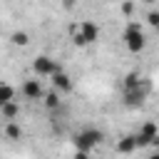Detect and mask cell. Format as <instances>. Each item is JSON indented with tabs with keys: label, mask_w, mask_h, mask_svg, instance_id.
Masks as SVG:
<instances>
[{
	"label": "cell",
	"mask_w": 159,
	"mask_h": 159,
	"mask_svg": "<svg viewBox=\"0 0 159 159\" xmlns=\"http://www.w3.org/2000/svg\"><path fill=\"white\" fill-rule=\"evenodd\" d=\"M2 134H5V139H10V142H17V139H22V127L17 124V122H5V127H2Z\"/></svg>",
	"instance_id": "obj_10"
},
{
	"label": "cell",
	"mask_w": 159,
	"mask_h": 159,
	"mask_svg": "<svg viewBox=\"0 0 159 159\" xmlns=\"http://www.w3.org/2000/svg\"><path fill=\"white\" fill-rule=\"evenodd\" d=\"M149 92H152V82L144 77L139 84H134V87H127V89H122V102H124V107H129V109H139L144 102H147V97H149Z\"/></svg>",
	"instance_id": "obj_4"
},
{
	"label": "cell",
	"mask_w": 159,
	"mask_h": 159,
	"mask_svg": "<svg viewBox=\"0 0 159 159\" xmlns=\"http://www.w3.org/2000/svg\"><path fill=\"white\" fill-rule=\"evenodd\" d=\"M10 45H15V47H27V45H30V32L15 30V32L10 35Z\"/></svg>",
	"instance_id": "obj_13"
},
{
	"label": "cell",
	"mask_w": 159,
	"mask_h": 159,
	"mask_svg": "<svg viewBox=\"0 0 159 159\" xmlns=\"http://www.w3.org/2000/svg\"><path fill=\"white\" fill-rule=\"evenodd\" d=\"M57 70H62V65L57 62V60H52L50 55H37L35 60H32V72H35V77H52Z\"/></svg>",
	"instance_id": "obj_6"
},
{
	"label": "cell",
	"mask_w": 159,
	"mask_h": 159,
	"mask_svg": "<svg viewBox=\"0 0 159 159\" xmlns=\"http://www.w3.org/2000/svg\"><path fill=\"white\" fill-rule=\"evenodd\" d=\"M122 42H124V47H127L129 52L139 55V52L147 47V35H144V27H142V22H137V20H129V22L124 25V30H122Z\"/></svg>",
	"instance_id": "obj_1"
},
{
	"label": "cell",
	"mask_w": 159,
	"mask_h": 159,
	"mask_svg": "<svg viewBox=\"0 0 159 159\" xmlns=\"http://www.w3.org/2000/svg\"><path fill=\"white\" fill-rule=\"evenodd\" d=\"M17 97V89L10 82H0V107H5L7 102H12Z\"/></svg>",
	"instance_id": "obj_12"
},
{
	"label": "cell",
	"mask_w": 159,
	"mask_h": 159,
	"mask_svg": "<svg viewBox=\"0 0 159 159\" xmlns=\"http://www.w3.org/2000/svg\"><path fill=\"white\" fill-rule=\"evenodd\" d=\"M119 10H122V15H127V17H129V15L134 12V2H132V0H124V2L119 5Z\"/></svg>",
	"instance_id": "obj_17"
},
{
	"label": "cell",
	"mask_w": 159,
	"mask_h": 159,
	"mask_svg": "<svg viewBox=\"0 0 159 159\" xmlns=\"http://www.w3.org/2000/svg\"><path fill=\"white\" fill-rule=\"evenodd\" d=\"M147 22H149L154 30H159V10H149V12H147Z\"/></svg>",
	"instance_id": "obj_16"
},
{
	"label": "cell",
	"mask_w": 159,
	"mask_h": 159,
	"mask_svg": "<svg viewBox=\"0 0 159 159\" xmlns=\"http://www.w3.org/2000/svg\"><path fill=\"white\" fill-rule=\"evenodd\" d=\"M42 102H45L47 109H60V102H62V99H60V92H57V89H50V92L42 94Z\"/></svg>",
	"instance_id": "obj_14"
},
{
	"label": "cell",
	"mask_w": 159,
	"mask_h": 159,
	"mask_svg": "<svg viewBox=\"0 0 159 159\" xmlns=\"http://www.w3.org/2000/svg\"><path fill=\"white\" fill-rule=\"evenodd\" d=\"M60 2H62L65 7H72V5H75V0H60Z\"/></svg>",
	"instance_id": "obj_19"
},
{
	"label": "cell",
	"mask_w": 159,
	"mask_h": 159,
	"mask_svg": "<svg viewBox=\"0 0 159 159\" xmlns=\"http://www.w3.org/2000/svg\"><path fill=\"white\" fill-rule=\"evenodd\" d=\"M75 159H89V152H77L75 149Z\"/></svg>",
	"instance_id": "obj_18"
},
{
	"label": "cell",
	"mask_w": 159,
	"mask_h": 159,
	"mask_svg": "<svg viewBox=\"0 0 159 159\" xmlns=\"http://www.w3.org/2000/svg\"><path fill=\"white\" fill-rule=\"evenodd\" d=\"M147 159H159V152H154V154H149Z\"/></svg>",
	"instance_id": "obj_20"
},
{
	"label": "cell",
	"mask_w": 159,
	"mask_h": 159,
	"mask_svg": "<svg viewBox=\"0 0 159 159\" xmlns=\"http://www.w3.org/2000/svg\"><path fill=\"white\" fill-rule=\"evenodd\" d=\"M157 134H159V124H157V122H152V119L142 122V124H139V129L134 132V142H137V149L152 147V142L157 139Z\"/></svg>",
	"instance_id": "obj_5"
},
{
	"label": "cell",
	"mask_w": 159,
	"mask_h": 159,
	"mask_svg": "<svg viewBox=\"0 0 159 159\" xmlns=\"http://www.w3.org/2000/svg\"><path fill=\"white\" fill-rule=\"evenodd\" d=\"M117 154H132L137 149V142H134V134H124L119 142H117Z\"/></svg>",
	"instance_id": "obj_11"
},
{
	"label": "cell",
	"mask_w": 159,
	"mask_h": 159,
	"mask_svg": "<svg viewBox=\"0 0 159 159\" xmlns=\"http://www.w3.org/2000/svg\"><path fill=\"white\" fill-rule=\"evenodd\" d=\"M50 80H52V89H57L60 94H67V92L72 89V77H70L65 70H57Z\"/></svg>",
	"instance_id": "obj_8"
},
{
	"label": "cell",
	"mask_w": 159,
	"mask_h": 159,
	"mask_svg": "<svg viewBox=\"0 0 159 159\" xmlns=\"http://www.w3.org/2000/svg\"><path fill=\"white\" fill-rule=\"evenodd\" d=\"M99 32L102 30H99V25L94 20H82V22L72 25V42L77 47H89V45H94L99 40Z\"/></svg>",
	"instance_id": "obj_2"
},
{
	"label": "cell",
	"mask_w": 159,
	"mask_h": 159,
	"mask_svg": "<svg viewBox=\"0 0 159 159\" xmlns=\"http://www.w3.org/2000/svg\"><path fill=\"white\" fill-rule=\"evenodd\" d=\"M0 117H2L5 122H15V119L20 117V104H17V99H12V102H7L5 107H0Z\"/></svg>",
	"instance_id": "obj_9"
},
{
	"label": "cell",
	"mask_w": 159,
	"mask_h": 159,
	"mask_svg": "<svg viewBox=\"0 0 159 159\" xmlns=\"http://www.w3.org/2000/svg\"><path fill=\"white\" fill-rule=\"evenodd\" d=\"M102 139H104L102 129H97V127H82L80 132H75L72 144H75L77 152H89V154H92V152L102 144Z\"/></svg>",
	"instance_id": "obj_3"
},
{
	"label": "cell",
	"mask_w": 159,
	"mask_h": 159,
	"mask_svg": "<svg viewBox=\"0 0 159 159\" xmlns=\"http://www.w3.org/2000/svg\"><path fill=\"white\" fill-rule=\"evenodd\" d=\"M20 94H22V99H30V102L42 99V94H45L42 80H40V77H27V80H22V84H20Z\"/></svg>",
	"instance_id": "obj_7"
},
{
	"label": "cell",
	"mask_w": 159,
	"mask_h": 159,
	"mask_svg": "<svg viewBox=\"0 0 159 159\" xmlns=\"http://www.w3.org/2000/svg\"><path fill=\"white\" fill-rule=\"evenodd\" d=\"M142 80H144V75H142V72H137V70H132V72H127V75H124V80H122V89L134 87V84H139Z\"/></svg>",
	"instance_id": "obj_15"
}]
</instances>
